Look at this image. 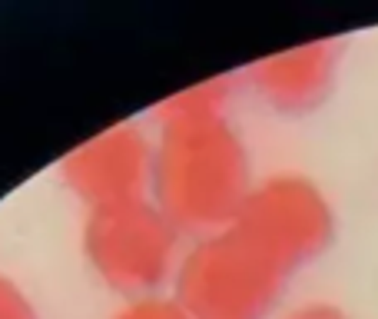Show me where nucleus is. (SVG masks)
Instances as JSON below:
<instances>
[{
  "label": "nucleus",
  "mask_w": 378,
  "mask_h": 319,
  "mask_svg": "<svg viewBox=\"0 0 378 319\" xmlns=\"http://www.w3.org/2000/svg\"><path fill=\"white\" fill-rule=\"evenodd\" d=\"M150 199L176 230L199 240L232 226L252 193V166L229 113L156 120Z\"/></svg>",
  "instance_id": "obj_1"
},
{
  "label": "nucleus",
  "mask_w": 378,
  "mask_h": 319,
  "mask_svg": "<svg viewBox=\"0 0 378 319\" xmlns=\"http://www.w3.org/2000/svg\"><path fill=\"white\" fill-rule=\"evenodd\" d=\"M289 276L239 226H226L183 250L173 296L193 319H266Z\"/></svg>",
  "instance_id": "obj_2"
},
{
  "label": "nucleus",
  "mask_w": 378,
  "mask_h": 319,
  "mask_svg": "<svg viewBox=\"0 0 378 319\" xmlns=\"http://www.w3.org/2000/svg\"><path fill=\"white\" fill-rule=\"evenodd\" d=\"M83 256L107 289L123 299L156 296L173 286L183 260V233L150 197L87 209Z\"/></svg>",
  "instance_id": "obj_3"
},
{
  "label": "nucleus",
  "mask_w": 378,
  "mask_h": 319,
  "mask_svg": "<svg viewBox=\"0 0 378 319\" xmlns=\"http://www.w3.org/2000/svg\"><path fill=\"white\" fill-rule=\"evenodd\" d=\"M232 226L256 240L289 273L312 263L335 240V213L309 176L279 173L252 187Z\"/></svg>",
  "instance_id": "obj_4"
},
{
  "label": "nucleus",
  "mask_w": 378,
  "mask_h": 319,
  "mask_svg": "<svg viewBox=\"0 0 378 319\" xmlns=\"http://www.w3.org/2000/svg\"><path fill=\"white\" fill-rule=\"evenodd\" d=\"M156 140L140 123H113L60 160V176L87 209L146 199L153 190Z\"/></svg>",
  "instance_id": "obj_5"
},
{
  "label": "nucleus",
  "mask_w": 378,
  "mask_h": 319,
  "mask_svg": "<svg viewBox=\"0 0 378 319\" xmlns=\"http://www.w3.org/2000/svg\"><path fill=\"white\" fill-rule=\"evenodd\" d=\"M338 60H342L338 40H309L249 64L246 83L269 110L282 117H302L319 110L329 100Z\"/></svg>",
  "instance_id": "obj_6"
},
{
  "label": "nucleus",
  "mask_w": 378,
  "mask_h": 319,
  "mask_svg": "<svg viewBox=\"0 0 378 319\" xmlns=\"http://www.w3.org/2000/svg\"><path fill=\"white\" fill-rule=\"evenodd\" d=\"M229 100H232V83L229 77H209L199 80L193 87L179 90L173 97H166L156 107L153 120H166V117H206V113H226Z\"/></svg>",
  "instance_id": "obj_7"
},
{
  "label": "nucleus",
  "mask_w": 378,
  "mask_h": 319,
  "mask_svg": "<svg viewBox=\"0 0 378 319\" xmlns=\"http://www.w3.org/2000/svg\"><path fill=\"white\" fill-rule=\"evenodd\" d=\"M113 319H193L183 309V303L170 293V296H140V299H126V306L117 309Z\"/></svg>",
  "instance_id": "obj_8"
},
{
  "label": "nucleus",
  "mask_w": 378,
  "mask_h": 319,
  "mask_svg": "<svg viewBox=\"0 0 378 319\" xmlns=\"http://www.w3.org/2000/svg\"><path fill=\"white\" fill-rule=\"evenodd\" d=\"M0 319H37L30 299L7 276H0Z\"/></svg>",
  "instance_id": "obj_9"
},
{
  "label": "nucleus",
  "mask_w": 378,
  "mask_h": 319,
  "mask_svg": "<svg viewBox=\"0 0 378 319\" xmlns=\"http://www.w3.org/2000/svg\"><path fill=\"white\" fill-rule=\"evenodd\" d=\"M285 319H352L345 309L332 306V303H309V306H299L295 313H289Z\"/></svg>",
  "instance_id": "obj_10"
}]
</instances>
